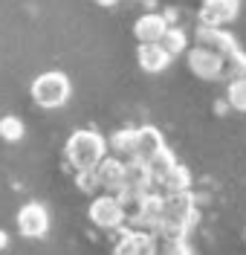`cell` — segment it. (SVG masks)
Segmentation results:
<instances>
[{"label": "cell", "mask_w": 246, "mask_h": 255, "mask_svg": "<svg viewBox=\"0 0 246 255\" xmlns=\"http://www.w3.org/2000/svg\"><path fill=\"white\" fill-rule=\"evenodd\" d=\"M96 3H98V6H113L116 0H96Z\"/></svg>", "instance_id": "obj_22"}, {"label": "cell", "mask_w": 246, "mask_h": 255, "mask_svg": "<svg viewBox=\"0 0 246 255\" xmlns=\"http://www.w3.org/2000/svg\"><path fill=\"white\" fill-rule=\"evenodd\" d=\"M151 183H154V177H151L145 162L131 159V162H125V177H122V191H119V194H122L125 200L136 203L142 194H148Z\"/></svg>", "instance_id": "obj_4"}, {"label": "cell", "mask_w": 246, "mask_h": 255, "mask_svg": "<svg viewBox=\"0 0 246 255\" xmlns=\"http://www.w3.org/2000/svg\"><path fill=\"white\" fill-rule=\"evenodd\" d=\"M197 221V209L188 189L185 191H168V197H163V206H160V223H157V232L163 238H180L191 229V223Z\"/></svg>", "instance_id": "obj_1"}, {"label": "cell", "mask_w": 246, "mask_h": 255, "mask_svg": "<svg viewBox=\"0 0 246 255\" xmlns=\"http://www.w3.org/2000/svg\"><path fill=\"white\" fill-rule=\"evenodd\" d=\"M165 29H168V20L163 15H142L133 23V35L139 38V44H160Z\"/></svg>", "instance_id": "obj_12"}, {"label": "cell", "mask_w": 246, "mask_h": 255, "mask_svg": "<svg viewBox=\"0 0 246 255\" xmlns=\"http://www.w3.org/2000/svg\"><path fill=\"white\" fill-rule=\"evenodd\" d=\"M90 221L101 229H116L125 223V203L116 197H96L90 203Z\"/></svg>", "instance_id": "obj_6"}, {"label": "cell", "mask_w": 246, "mask_h": 255, "mask_svg": "<svg viewBox=\"0 0 246 255\" xmlns=\"http://www.w3.org/2000/svg\"><path fill=\"white\" fill-rule=\"evenodd\" d=\"M23 133H26V128H23V122H20L17 116H3V119H0V136H3L6 142L23 139Z\"/></svg>", "instance_id": "obj_19"}, {"label": "cell", "mask_w": 246, "mask_h": 255, "mask_svg": "<svg viewBox=\"0 0 246 255\" xmlns=\"http://www.w3.org/2000/svg\"><path fill=\"white\" fill-rule=\"evenodd\" d=\"M136 58H139V67L145 73H163L165 67L171 64V55L165 52L163 44H139Z\"/></svg>", "instance_id": "obj_14"}, {"label": "cell", "mask_w": 246, "mask_h": 255, "mask_svg": "<svg viewBox=\"0 0 246 255\" xmlns=\"http://www.w3.org/2000/svg\"><path fill=\"white\" fill-rule=\"evenodd\" d=\"M6 241H9V238H6V232H0V250L6 247Z\"/></svg>", "instance_id": "obj_23"}, {"label": "cell", "mask_w": 246, "mask_h": 255, "mask_svg": "<svg viewBox=\"0 0 246 255\" xmlns=\"http://www.w3.org/2000/svg\"><path fill=\"white\" fill-rule=\"evenodd\" d=\"M188 67H191V73L197 79L212 81L223 73V58L206 47H194V49H188Z\"/></svg>", "instance_id": "obj_8"}, {"label": "cell", "mask_w": 246, "mask_h": 255, "mask_svg": "<svg viewBox=\"0 0 246 255\" xmlns=\"http://www.w3.org/2000/svg\"><path fill=\"white\" fill-rule=\"evenodd\" d=\"M17 229L23 238H44L49 229V212L41 203H26L17 212Z\"/></svg>", "instance_id": "obj_7"}, {"label": "cell", "mask_w": 246, "mask_h": 255, "mask_svg": "<svg viewBox=\"0 0 246 255\" xmlns=\"http://www.w3.org/2000/svg\"><path fill=\"white\" fill-rule=\"evenodd\" d=\"M93 174H96V186L107 191H122V177H125V162H119V159H101L96 168H93Z\"/></svg>", "instance_id": "obj_13"}, {"label": "cell", "mask_w": 246, "mask_h": 255, "mask_svg": "<svg viewBox=\"0 0 246 255\" xmlns=\"http://www.w3.org/2000/svg\"><path fill=\"white\" fill-rule=\"evenodd\" d=\"M226 96H229V105L235 108V111H244L246 113V73H244V76H238V79H232Z\"/></svg>", "instance_id": "obj_18"}, {"label": "cell", "mask_w": 246, "mask_h": 255, "mask_svg": "<svg viewBox=\"0 0 246 255\" xmlns=\"http://www.w3.org/2000/svg\"><path fill=\"white\" fill-rule=\"evenodd\" d=\"M160 183L165 186V191H185L188 186H191V174H188V168H185V165L174 162V165L168 168V174H165Z\"/></svg>", "instance_id": "obj_15"}, {"label": "cell", "mask_w": 246, "mask_h": 255, "mask_svg": "<svg viewBox=\"0 0 246 255\" xmlns=\"http://www.w3.org/2000/svg\"><path fill=\"white\" fill-rule=\"evenodd\" d=\"M163 255H191V247L185 244V235H180V238H165Z\"/></svg>", "instance_id": "obj_21"}, {"label": "cell", "mask_w": 246, "mask_h": 255, "mask_svg": "<svg viewBox=\"0 0 246 255\" xmlns=\"http://www.w3.org/2000/svg\"><path fill=\"white\" fill-rule=\"evenodd\" d=\"M174 162H177V159L171 157V151H168V148H163L160 154H154V157L148 159L145 165H148V171H151V177H154V183H160V180L168 174V168H171Z\"/></svg>", "instance_id": "obj_16"}, {"label": "cell", "mask_w": 246, "mask_h": 255, "mask_svg": "<svg viewBox=\"0 0 246 255\" xmlns=\"http://www.w3.org/2000/svg\"><path fill=\"white\" fill-rule=\"evenodd\" d=\"M238 9H241V3L238 0H203V23H209V26H223V23H229L238 17Z\"/></svg>", "instance_id": "obj_10"}, {"label": "cell", "mask_w": 246, "mask_h": 255, "mask_svg": "<svg viewBox=\"0 0 246 255\" xmlns=\"http://www.w3.org/2000/svg\"><path fill=\"white\" fill-rule=\"evenodd\" d=\"M110 145H113V151H119V154H128V157L133 159V128H128V130H119V133H113Z\"/></svg>", "instance_id": "obj_20"}, {"label": "cell", "mask_w": 246, "mask_h": 255, "mask_svg": "<svg viewBox=\"0 0 246 255\" xmlns=\"http://www.w3.org/2000/svg\"><path fill=\"white\" fill-rule=\"evenodd\" d=\"M197 47H206L217 52L220 58H235L238 55V47H235V41H232L229 32H223L220 26H209V23H200L197 26Z\"/></svg>", "instance_id": "obj_5"}, {"label": "cell", "mask_w": 246, "mask_h": 255, "mask_svg": "<svg viewBox=\"0 0 246 255\" xmlns=\"http://www.w3.org/2000/svg\"><path fill=\"white\" fill-rule=\"evenodd\" d=\"M157 238L145 232V229H136V232H128L125 238L116 244V255H157Z\"/></svg>", "instance_id": "obj_11"}, {"label": "cell", "mask_w": 246, "mask_h": 255, "mask_svg": "<svg viewBox=\"0 0 246 255\" xmlns=\"http://www.w3.org/2000/svg\"><path fill=\"white\" fill-rule=\"evenodd\" d=\"M70 90H73L70 79L64 73H58V70L41 73L32 81V99H35V105H41V108H61V105H67Z\"/></svg>", "instance_id": "obj_3"}, {"label": "cell", "mask_w": 246, "mask_h": 255, "mask_svg": "<svg viewBox=\"0 0 246 255\" xmlns=\"http://www.w3.org/2000/svg\"><path fill=\"white\" fill-rule=\"evenodd\" d=\"M185 41H188V35H185L180 26H168L160 44L165 47V52H168V55H177V52H182V49H185Z\"/></svg>", "instance_id": "obj_17"}, {"label": "cell", "mask_w": 246, "mask_h": 255, "mask_svg": "<svg viewBox=\"0 0 246 255\" xmlns=\"http://www.w3.org/2000/svg\"><path fill=\"white\" fill-rule=\"evenodd\" d=\"M107 154V142L96 130H76L67 139V159L79 168V171H93Z\"/></svg>", "instance_id": "obj_2"}, {"label": "cell", "mask_w": 246, "mask_h": 255, "mask_svg": "<svg viewBox=\"0 0 246 255\" xmlns=\"http://www.w3.org/2000/svg\"><path fill=\"white\" fill-rule=\"evenodd\" d=\"M163 148H165V139L157 128H151V125L133 128V159L148 162L154 154H160Z\"/></svg>", "instance_id": "obj_9"}]
</instances>
